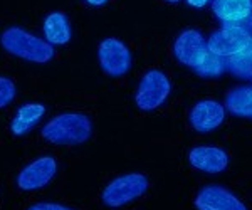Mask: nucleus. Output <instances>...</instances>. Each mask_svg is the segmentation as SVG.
I'll return each instance as SVG.
<instances>
[{
	"label": "nucleus",
	"mask_w": 252,
	"mask_h": 210,
	"mask_svg": "<svg viewBox=\"0 0 252 210\" xmlns=\"http://www.w3.org/2000/svg\"><path fill=\"white\" fill-rule=\"evenodd\" d=\"M0 46L7 54L34 64H47L56 54L52 44L19 26L3 29L0 34Z\"/></svg>",
	"instance_id": "1"
},
{
	"label": "nucleus",
	"mask_w": 252,
	"mask_h": 210,
	"mask_svg": "<svg viewBox=\"0 0 252 210\" xmlns=\"http://www.w3.org/2000/svg\"><path fill=\"white\" fill-rule=\"evenodd\" d=\"M93 121L84 113H61L47 121L40 130L42 138L52 145H83L93 136Z\"/></svg>",
	"instance_id": "2"
},
{
	"label": "nucleus",
	"mask_w": 252,
	"mask_h": 210,
	"mask_svg": "<svg viewBox=\"0 0 252 210\" xmlns=\"http://www.w3.org/2000/svg\"><path fill=\"white\" fill-rule=\"evenodd\" d=\"M148 179L143 173H126L111 180L101 192V202L109 209H120L143 197L148 190Z\"/></svg>",
	"instance_id": "3"
},
{
	"label": "nucleus",
	"mask_w": 252,
	"mask_h": 210,
	"mask_svg": "<svg viewBox=\"0 0 252 210\" xmlns=\"http://www.w3.org/2000/svg\"><path fill=\"white\" fill-rule=\"evenodd\" d=\"M172 84L168 76L160 69L145 72L135 92V103L141 111H153L168 99Z\"/></svg>",
	"instance_id": "4"
},
{
	"label": "nucleus",
	"mask_w": 252,
	"mask_h": 210,
	"mask_svg": "<svg viewBox=\"0 0 252 210\" xmlns=\"http://www.w3.org/2000/svg\"><path fill=\"white\" fill-rule=\"evenodd\" d=\"M97 60L103 72L111 78H120L131 69L133 58L123 40L118 37L103 39L97 46Z\"/></svg>",
	"instance_id": "5"
},
{
	"label": "nucleus",
	"mask_w": 252,
	"mask_h": 210,
	"mask_svg": "<svg viewBox=\"0 0 252 210\" xmlns=\"http://www.w3.org/2000/svg\"><path fill=\"white\" fill-rule=\"evenodd\" d=\"M56 173H58V161L52 156H39L19 172L15 183L22 192H35L51 183Z\"/></svg>",
	"instance_id": "6"
},
{
	"label": "nucleus",
	"mask_w": 252,
	"mask_h": 210,
	"mask_svg": "<svg viewBox=\"0 0 252 210\" xmlns=\"http://www.w3.org/2000/svg\"><path fill=\"white\" fill-rule=\"evenodd\" d=\"M207 51H209L207 40L200 32L195 29H187L180 32L173 44V54L177 60L184 66L192 67V69L200 62V59L204 58Z\"/></svg>",
	"instance_id": "7"
},
{
	"label": "nucleus",
	"mask_w": 252,
	"mask_h": 210,
	"mask_svg": "<svg viewBox=\"0 0 252 210\" xmlns=\"http://www.w3.org/2000/svg\"><path fill=\"white\" fill-rule=\"evenodd\" d=\"M197 210H247L244 202L220 185H207L193 200Z\"/></svg>",
	"instance_id": "8"
},
{
	"label": "nucleus",
	"mask_w": 252,
	"mask_h": 210,
	"mask_svg": "<svg viewBox=\"0 0 252 210\" xmlns=\"http://www.w3.org/2000/svg\"><path fill=\"white\" fill-rule=\"evenodd\" d=\"M251 40L242 34L232 24H223L222 29L215 30L207 40V47L210 52L219 54L222 58H230L251 46Z\"/></svg>",
	"instance_id": "9"
},
{
	"label": "nucleus",
	"mask_w": 252,
	"mask_h": 210,
	"mask_svg": "<svg viewBox=\"0 0 252 210\" xmlns=\"http://www.w3.org/2000/svg\"><path fill=\"white\" fill-rule=\"evenodd\" d=\"M189 118L195 131L209 133L223 123V120H225V108L219 101L202 99L193 104Z\"/></svg>",
	"instance_id": "10"
},
{
	"label": "nucleus",
	"mask_w": 252,
	"mask_h": 210,
	"mask_svg": "<svg viewBox=\"0 0 252 210\" xmlns=\"http://www.w3.org/2000/svg\"><path fill=\"white\" fill-rule=\"evenodd\" d=\"M189 161L197 170L215 175V173H220L229 167V155L222 148L204 145V147L192 148Z\"/></svg>",
	"instance_id": "11"
},
{
	"label": "nucleus",
	"mask_w": 252,
	"mask_h": 210,
	"mask_svg": "<svg viewBox=\"0 0 252 210\" xmlns=\"http://www.w3.org/2000/svg\"><path fill=\"white\" fill-rule=\"evenodd\" d=\"M44 39L52 46H66L71 40V24L64 12H49L42 22Z\"/></svg>",
	"instance_id": "12"
},
{
	"label": "nucleus",
	"mask_w": 252,
	"mask_h": 210,
	"mask_svg": "<svg viewBox=\"0 0 252 210\" xmlns=\"http://www.w3.org/2000/svg\"><path fill=\"white\" fill-rule=\"evenodd\" d=\"M46 115V106L42 103H26L19 108L10 121V131L15 136H24L39 123Z\"/></svg>",
	"instance_id": "13"
},
{
	"label": "nucleus",
	"mask_w": 252,
	"mask_h": 210,
	"mask_svg": "<svg viewBox=\"0 0 252 210\" xmlns=\"http://www.w3.org/2000/svg\"><path fill=\"white\" fill-rule=\"evenodd\" d=\"M212 10L223 24L237 22L252 14V0H214Z\"/></svg>",
	"instance_id": "14"
},
{
	"label": "nucleus",
	"mask_w": 252,
	"mask_h": 210,
	"mask_svg": "<svg viewBox=\"0 0 252 210\" xmlns=\"http://www.w3.org/2000/svg\"><path fill=\"white\" fill-rule=\"evenodd\" d=\"M225 108L235 116L252 120V88H234L225 98Z\"/></svg>",
	"instance_id": "15"
},
{
	"label": "nucleus",
	"mask_w": 252,
	"mask_h": 210,
	"mask_svg": "<svg viewBox=\"0 0 252 210\" xmlns=\"http://www.w3.org/2000/svg\"><path fill=\"white\" fill-rule=\"evenodd\" d=\"M193 71L200 78H219L227 71V58L207 51L204 58L200 59V62L193 67Z\"/></svg>",
	"instance_id": "16"
},
{
	"label": "nucleus",
	"mask_w": 252,
	"mask_h": 210,
	"mask_svg": "<svg viewBox=\"0 0 252 210\" xmlns=\"http://www.w3.org/2000/svg\"><path fill=\"white\" fill-rule=\"evenodd\" d=\"M227 71L242 79H252V44L237 54L227 58Z\"/></svg>",
	"instance_id": "17"
},
{
	"label": "nucleus",
	"mask_w": 252,
	"mask_h": 210,
	"mask_svg": "<svg viewBox=\"0 0 252 210\" xmlns=\"http://www.w3.org/2000/svg\"><path fill=\"white\" fill-rule=\"evenodd\" d=\"M15 94H17V88L14 81L7 76H0V110L9 106L15 99Z\"/></svg>",
	"instance_id": "18"
},
{
	"label": "nucleus",
	"mask_w": 252,
	"mask_h": 210,
	"mask_svg": "<svg viewBox=\"0 0 252 210\" xmlns=\"http://www.w3.org/2000/svg\"><path fill=\"white\" fill-rule=\"evenodd\" d=\"M26 210H74L67 205H63V204H58V202H37V204L31 205L27 207Z\"/></svg>",
	"instance_id": "19"
},
{
	"label": "nucleus",
	"mask_w": 252,
	"mask_h": 210,
	"mask_svg": "<svg viewBox=\"0 0 252 210\" xmlns=\"http://www.w3.org/2000/svg\"><path fill=\"white\" fill-rule=\"evenodd\" d=\"M230 24H232L234 27H237V29L241 30L242 34L246 35V37L252 42V14L247 15L246 19L237 20V22H230Z\"/></svg>",
	"instance_id": "20"
},
{
	"label": "nucleus",
	"mask_w": 252,
	"mask_h": 210,
	"mask_svg": "<svg viewBox=\"0 0 252 210\" xmlns=\"http://www.w3.org/2000/svg\"><path fill=\"white\" fill-rule=\"evenodd\" d=\"M209 2L210 0H187V3H189L190 7H195V9H202V7H205Z\"/></svg>",
	"instance_id": "21"
},
{
	"label": "nucleus",
	"mask_w": 252,
	"mask_h": 210,
	"mask_svg": "<svg viewBox=\"0 0 252 210\" xmlns=\"http://www.w3.org/2000/svg\"><path fill=\"white\" fill-rule=\"evenodd\" d=\"M88 5H93V7H101L104 3H108V0H84Z\"/></svg>",
	"instance_id": "22"
},
{
	"label": "nucleus",
	"mask_w": 252,
	"mask_h": 210,
	"mask_svg": "<svg viewBox=\"0 0 252 210\" xmlns=\"http://www.w3.org/2000/svg\"><path fill=\"white\" fill-rule=\"evenodd\" d=\"M166 2H170V3H178L180 0H166Z\"/></svg>",
	"instance_id": "23"
}]
</instances>
